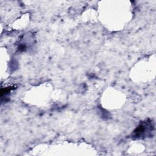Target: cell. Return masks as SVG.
I'll use <instances>...</instances> for the list:
<instances>
[{"label": "cell", "instance_id": "cell-1", "mask_svg": "<svg viewBox=\"0 0 156 156\" xmlns=\"http://www.w3.org/2000/svg\"><path fill=\"white\" fill-rule=\"evenodd\" d=\"M153 129V126L151 122H143L141 123L134 130L133 133L135 137L141 138L144 136L146 133V132H151Z\"/></svg>", "mask_w": 156, "mask_h": 156}]
</instances>
